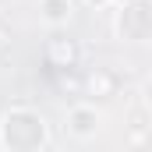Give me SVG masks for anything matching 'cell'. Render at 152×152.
<instances>
[{
  "label": "cell",
  "mask_w": 152,
  "mask_h": 152,
  "mask_svg": "<svg viewBox=\"0 0 152 152\" xmlns=\"http://www.w3.org/2000/svg\"><path fill=\"white\" fill-rule=\"evenodd\" d=\"M39 18L46 28H64L75 18V0H39Z\"/></svg>",
  "instance_id": "6"
},
{
  "label": "cell",
  "mask_w": 152,
  "mask_h": 152,
  "mask_svg": "<svg viewBox=\"0 0 152 152\" xmlns=\"http://www.w3.org/2000/svg\"><path fill=\"white\" fill-rule=\"evenodd\" d=\"M50 145V124L32 106H11L0 117V149L7 152H42Z\"/></svg>",
  "instance_id": "1"
},
{
  "label": "cell",
  "mask_w": 152,
  "mask_h": 152,
  "mask_svg": "<svg viewBox=\"0 0 152 152\" xmlns=\"http://www.w3.org/2000/svg\"><path fill=\"white\" fill-rule=\"evenodd\" d=\"M113 32H117L120 42H131V46L152 42V0H127V4H117Z\"/></svg>",
  "instance_id": "2"
},
{
  "label": "cell",
  "mask_w": 152,
  "mask_h": 152,
  "mask_svg": "<svg viewBox=\"0 0 152 152\" xmlns=\"http://www.w3.org/2000/svg\"><path fill=\"white\" fill-rule=\"evenodd\" d=\"M0 42H4V32H0Z\"/></svg>",
  "instance_id": "10"
},
{
  "label": "cell",
  "mask_w": 152,
  "mask_h": 152,
  "mask_svg": "<svg viewBox=\"0 0 152 152\" xmlns=\"http://www.w3.org/2000/svg\"><path fill=\"white\" fill-rule=\"evenodd\" d=\"M67 134L78 138V142H88V138H96L99 134V127H103V113L92 106V103H75L71 110H67Z\"/></svg>",
  "instance_id": "3"
},
{
  "label": "cell",
  "mask_w": 152,
  "mask_h": 152,
  "mask_svg": "<svg viewBox=\"0 0 152 152\" xmlns=\"http://www.w3.org/2000/svg\"><path fill=\"white\" fill-rule=\"evenodd\" d=\"M142 103L152 110V78H145V85H142Z\"/></svg>",
  "instance_id": "7"
},
{
  "label": "cell",
  "mask_w": 152,
  "mask_h": 152,
  "mask_svg": "<svg viewBox=\"0 0 152 152\" xmlns=\"http://www.w3.org/2000/svg\"><path fill=\"white\" fill-rule=\"evenodd\" d=\"M42 60L50 67H57V71H71L81 60V46L71 36H53V39H46V46H42Z\"/></svg>",
  "instance_id": "4"
},
{
  "label": "cell",
  "mask_w": 152,
  "mask_h": 152,
  "mask_svg": "<svg viewBox=\"0 0 152 152\" xmlns=\"http://www.w3.org/2000/svg\"><path fill=\"white\" fill-rule=\"evenodd\" d=\"M113 4H127V0H113Z\"/></svg>",
  "instance_id": "9"
},
{
  "label": "cell",
  "mask_w": 152,
  "mask_h": 152,
  "mask_svg": "<svg viewBox=\"0 0 152 152\" xmlns=\"http://www.w3.org/2000/svg\"><path fill=\"white\" fill-rule=\"evenodd\" d=\"M117 88H120V78L110 67H96V71H88V78H85V92L92 99H110V96H117Z\"/></svg>",
  "instance_id": "5"
},
{
  "label": "cell",
  "mask_w": 152,
  "mask_h": 152,
  "mask_svg": "<svg viewBox=\"0 0 152 152\" xmlns=\"http://www.w3.org/2000/svg\"><path fill=\"white\" fill-rule=\"evenodd\" d=\"M81 4H85V7H96V11H99V7H110L113 0H81Z\"/></svg>",
  "instance_id": "8"
}]
</instances>
